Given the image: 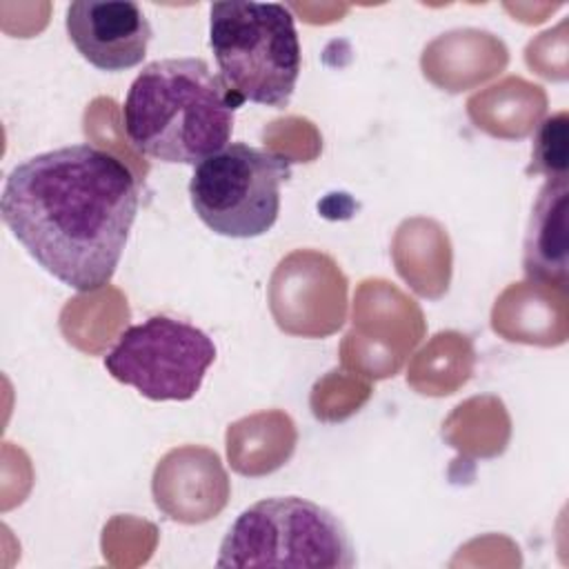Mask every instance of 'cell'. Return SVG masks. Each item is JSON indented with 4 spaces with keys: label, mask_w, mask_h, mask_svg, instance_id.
I'll use <instances>...</instances> for the list:
<instances>
[{
    "label": "cell",
    "mask_w": 569,
    "mask_h": 569,
    "mask_svg": "<svg viewBox=\"0 0 569 569\" xmlns=\"http://www.w3.org/2000/svg\"><path fill=\"white\" fill-rule=\"evenodd\" d=\"M567 178L545 180L525 233L522 269L529 280L567 289Z\"/></svg>",
    "instance_id": "obj_8"
},
{
    "label": "cell",
    "mask_w": 569,
    "mask_h": 569,
    "mask_svg": "<svg viewBox=\"0 0 569 569\" xmlns=\"http://www.w3.org/2000/svg\"><path fill=\"white\" fill-rule=\"evenodd\" d=\"M242 102L202 58H162L133 78L122 124L131 147L169 164H198L231 140Z\"/></svg>",
    "instance_id": "obj_2"
},
{
    "label": "cell",
    "mask_w": 569,
    "mask_h": 569,
    "mask_svg": "<svg viewBox=\"0 0 569 569\" xmlns=\"http://www.w3.org/2000/svg\"><path fill=\"white\" fill-rule=\"evenodd\" d=\"M138 204L131 169L89 142L18 162L0 196L11 236L47 273L78 291H96L113 278Z\"/></svg>",
    "instance_id": "obj_1"
},
{
    "label": "cell",
    "mask_w": 569,
    "mask_h": 569,
    "mask_svg": "<svg viewBox=\"0 0 569 569\" xmlns=\"http://www.w3.org/2000/svg\"><path fill=\"white\" fill-rule=\"evenodd\" d=\"M218 567L351 569L356 553L342 522L298 498H264L244 509L220 542Z\"/></svg>",
    "instance_id": "obj_4"
},
{
    "label": "cell",
    "mask_w": 569,
    "mask_h": 569,
    "mask_svg": "<svg viewBox=\"0 0 569 569\" xmlns=\"http://www.w3.org/2000/svg\"><path fill=\"white\" fill-rule=\"evenodd\" d=\"M64 27L76 51L102 71L138 67L153 36L149 18L131 0H76L67 7Z\"/></svg>",
    "instance_id": "obj_7"
},
{
    "label": "cell",
    "mask_w": 569,
    "mask_h": 569,
    "mask_svg": "<svg viewBox=\"0 0 569 569\" xmlns=\"http://www.w3.org/2000/svg\"><path fill=\"white\" fill-rule=\"evenodd\" d=\"M289 176V158L247 142H229L193 167L189 200L213 233L249 240L276 224L280 184Z\"/></svg>",
    "instance_id": "obj_5"
},
{
    "label": "cell",
    "mask_w": 569,
    "mask_h": 569,
    "mask_svg": "<svg viewBox=\"0 0 569 569\" xmlns=\"http://www.w3.org/2000/svg\"><path fill=\"white\" fill-rule=\"evenodd\" d=\"M216 360L213 340L191 322L169 316H151L127 327L104 356V369L140 396L164 400H191Z\"/></svg>",
    "instance_id": "obj_6"
},
{
    "label": "cell",
    "mask_w": 569,
    "mask_h": 569,
    "mask_svg": "<svg viewBox=\"0 0 569 569\" xmlns=\"http://www.w3.org/2000/svg\"><path fill=\"white\" fill-rule=\"evenodd\" d=\"M209 47L218 76L244 104L284 109L296 91L302 53L296 18L280 2L229 0L209 7Z\"/></svg>",
    "instance_id": "obj_3"
},
{
    "label": "cell",
    "mask_w": 569,
    "mask_h": 569,
    "mask_svg": "<svg viewBox=\"0 0 569 569\" xmlns=\"http://www.w3.org/2000/svg\"><path fill=\"white\" fill-rule=\"evenodd\" d=\"M569 169V120L567 111H558L545 118L533 136L531 169L547 180L567 178Z\"/></svg>",
    "instance_id": "obj_9"
}]
</instances>
